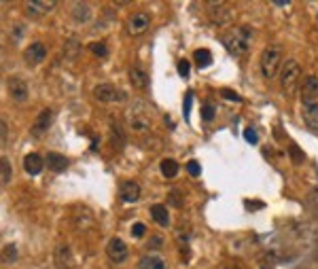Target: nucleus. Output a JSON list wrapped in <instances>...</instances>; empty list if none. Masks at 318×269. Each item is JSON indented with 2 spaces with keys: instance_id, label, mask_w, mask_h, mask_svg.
I'll list each match as a JSON object with an SVG mask.
<instances>
[{
  "instance_id": "obj_1",
  "label": "nucleus",
  "mask_w": 318,
  "mask_h": 269,
  "mask_svg": "<svg viewBox=\"0 0 318 269\" xmlns=\"http://www.w3.org/2000/svg\"><path fill=\"white\" fill-rule=\"evenodd\" d=\"M253 36H255L253 28L242 26V28H234L231 32L223 34V36H221V42H223L225 49H227L231 55H244V53L248 51V47H251Z\"/></svg>"
},
{
  "instance_id": "obj_2",
  "label": "nucleus",
  "mask_w": 318,
  "mask_h": 269,
  "mask_svg": "<svg viewBox=\"0 0 318 269\" xmlns=\"http://www.w3.org/2000/svg\"><path fill=\"white\" fill-rule=\"evenodd\" d=\"M125 119H127V125L132 127L134 132H151V115H149V108L144 104H134L129 106L127 112H125Z\"/></svg>"
},
{
  "instance_id": "obj_3",
  "label": "nucleus",
  "mask_w": 318,
  "mask_h": 269,
  "mask_svg": "<svg viewBox=\"0 0 318 269\" xmlns=\"http://www.w3.org/2000/svg\"><path fill=\"white\" fill-rule=\"evenodd\" d=\"M282 58H284V53L278 45H269L261 53V72L265 79H274L278 75V70L282 66Z\"/></svg>"
},
{
  "instance_id": "obj_4",
  "label": "nucleus",
  "mask_w": 318,
  "mask_h": 269,
  "mask_svg": "<svg viewBox=\"0 0 318 269\" xmlns=\"http://www.w3.org/2000/svg\"><path fill=\"white\" fill-rule=\"evenodd\" d=\"M208 15L216 26H231L236 19V9L229 7L223 0H216V3H208Z\"/></svg>"
},
{
  "instance_id": "obj_5",
  "label": "nucleus",
  "mask_w": 318,
  "mask_h": 269,
  "mask_svg": "<svg viewBox=\"0 0 318 269\" xmlns=\"http://www.w3.org/2000/svg\"><path fill=\"white\" fill-rule=\"evenodd\" d=\"M299 79H301V66L295 62V60H286L282 64V70H280V83H282V89L286 93H293L299 85Z\"/></svg>"
},
{
  "instance_id": "obj_6",
  "label": "nucleus",
  "mask_w": 318,
  "mask_h": 269,
  "mask_svg": "<svg viewBox=\"0 0 318 269\" xmlns=\"http://www.w3.org/2000/svg\"><path fill=\"white\" fill-rule=\"evenodd\" d=\"M106 257H108V261L115 263V265L123 263V261L129 257L127 246H125V242H123L121 237H112L110 242L106 244Z\"/></svg>"
},
{
  "instance_id": "obj_7",
  "label": "nucleus",
  "mask_w": 318,
  "mask_h": 269,
  "mask_svg": "<svg viewBox=\"0 0 318 269\" xmlns=\"http://www.w3.org/2000/svg\"><path fill=\"white\" fill-rule=\"evenodd\" d=\"M301 102L303 106L308 104H318V77L310 75L301 83Z\"/></svg>"
},
{
  "instance_id": "obj_8",
  "label": "nucleus",
  "mask_w": 318,
  "mask_h": 269,
  "mask_svg": "<svg viewBox=\"0 0 318 269\" xmlns=\"http://www.w3.org/2000/svg\"><path fill=\"white\" fill-rule=\"evenodd\" d=\"M51 121H53V112L49 110V108H45V110H40L38 115H36V119H34V123H32V130H30V136L32 138H42L45 136V132L51 127Z\"/></svg>"
},
{
  "instance_id": "obj_9",
  "label": "nucleus",
  "mask_w": 318,
  "mask_h": 269,
  "mask_svg": "<svg viewBox=\"0 0 318 269\" xmlns=\"http://www.w3.org/2000/svg\"><path fill=\"white\" fill-rule=\"evenodd\" d=\"M94 95H96V100L98 102H117V100H123V91H119L115 85L110 83H102V85H98V87L94 89Z\"/></svg>"
},
{
  "instance_id": "obj_10",
  "label": "nucleus",
  "mask_w": 318,
  "mask_h": 269,
  "mask_svg": "<svg viewBox=\"0 0 318 269\" xmlns=\"http://www.w3.org/2000/svg\"><path fill=\"white\" fill-rule=\"evenodd\" d=\"M45 58H47V47L42 45V42H32V45L24 51V60L28 66H38Z\"/></svg>"
},
{
  "instance_id": "obj_11",
  "label": "nucleus",
  "mask_w": 318,
  "mask_h": 269,
  "mask_svg": "<svg viewBox=\"0 0 318 269\" xmlns=\"http://www.w3.org/2000/svg\"><path fill=\"white\" fill-rule=\"evenodd\" d=\"M9 95L15 102H26L28 97V83L19 77H11L9 79Z\"/></svg>"
},
{
  "instance_id": "obj_12",
  "label": "nucleus",
  "mask_w": 318,
  "mask_h": 269,
  "mask_svg": "<svg viewBox=\"0 0 318 269\" xmlns=\"http://www.w3.org/2000/svg\"><path fill=\"white\" fill-rule=\"evenodd\" d=\"M55 259V269H75V259H72V252L68 246H57L53 252Z\"/></svg>"
},
{
  "instance_id": "obj_13",
  "label": "nucleus",
  "mask_w": 318,
  "mask_h": 269,
  "mask_svg": "<svg viewBox=\"0 0 318 269\" xmlns=\"http://www.w3.org/2000/svg\"><path fill=\"white\" fill-rule=\"evenodd\" d=\"M149 23H151L149 13H144V11L134 13L132 19H129V23H127V28H129V34H142L144 30H149Z\"/></svg>"
},
{
  "instance_id": "obj_14",
  "label": "nucleus",
  "mask_w": 318,
  "mask_h": 269,
  "mask_svg": "<svg viewBox=\"0 0 318 269\" xmlns=\"http://www.w3.org/2000/svg\"><path fill=\"white\" fill-rule=\"evenodd\" d=\"M119 195H121V200L125 204H134L140 200V187H138V182L134 180H125L121 182V189H119Z\"/></svg>"
},
{
  "instance_id": "obj_15",
  "label": "nucleus",
  "mask_w": 318,
  "mask_h": 269,
  "mask_svg": "<svg viewBox=\"0 0 318 269\" xmlns=\"http://www.w3.org/2000/svg\"><path fill=\"white\" fill-rule=\"evenodd\" d=\"M42 165H45V161H42V157H40V155H36V153H30V155H26V157H24V167H26V172L30 176L40 174Z\"/></svg>"
},
{
  "instance_id": "obj_16",
  "label": "nucleus",
  "mask_w": 318,
  "mask_h": 269,
  "mask_svg": "<svg viewBox=\"0 0 318 269\" xmlns=\"http://www.w3.org/2000/svg\"><path fill=\"white\" fill-rule=\"evenodd\" d=\"M55 0H32V3H28V15H32V17H38V15H42V13H47V11H51V9H55Z\"/></svg>"
},
{
  "instance_id": "obj_17",
  "label": "nucleus",
  "mask_w": 318,
  "mask_h": 269,
  "mask_svg": "<svg viewBox=\"0 0 318 269\" xmlns=\"http://www.w3.org/2000/svg\"><path fill=\"white\" fill-rule=\"evenodd\" d=\"M129 83L134 85L136 89H147L149 87V75L144 72V70L140 68V66H134L132 70H129Z\"/></svg>"
},
{
  "instance_id": "obj_18",
  "label": "nucleus",
  "mask_w": 318,
  "mask_h": 269,
  "mask_svg": "<svg viewBox=\"0 0 318 269\" xmlns=\"http://www.w3.org/2000/svg\"><path fill=\"white\" fill-rule=\"evenodd\" d=\"M138 269H166V261L159 254H144L138 261Z\"/></svg>"
},
{
  "instance_id": "obj_19",
  "label": "nucleus",
  "mask_w": 318,
  "mask_h": 269,
  "mask_svg": "<svg viewBox=\"0 0 318 269\" xmlns=\"http://www.w3.org/2000/svg\"><path fill=\"white\" fill-rule=\"evenodd\" d=\"M47 167L51 172H64L68 167V159L60 153H47Z\"/></svg>"
},
{
  "instance_id": "obj_20",
  "label": "nucleus",
  "mask_w": 318,
  "mask_h": 269,
  "mask_svg": "<svg viewBox=\"0 0 318 269\" xmlns=\"http://www.w3.org/2000/svg\"><path fill=\"white\" fill-rule=\"evenodd\" d=\"M303 121L312 132H318V104L303 106Z\"/></svg>"
},
{
  "instance_id": "obj_21",
  "label": "nucleus",
  "mask_w": 318,
  "mask_h": 269,
  "mask_svg": "<svg viewBox=\"0 0 318 269\" xmlns=\"http://www.w3.org/2000/svg\"><path fill=\"white\" fill-rule=\"evenodd\" d=\"M151 216H153V221L159 225V227H168V225H170V214H168L166 206H162V204H155L151 208Z\"/></svg>"
},
{
  "instance_id": "obj_22",
  "label": "nucleus",
  "mask_w": 318,
  "mask_h": 269,
  "mask_svg": "<svg viewBox=\"0 0 318 269\" xmlns=\"http://www.w3.org/2000/svg\"><path fill=\"white\" fill-rule=\"evenodd\" d=\"M193 60H195V64H197L199 68H208V66L212 64V53H210L208 49H197V51L193 53Z\"/></svg>"
},
{
  "instance_id": "obj_23",
  "label": "nucleus",
  "mask_w": 318,
  "mask_h": 269,
  "mask_svg": "<svg viewBox=\"0 0 318 269\" xmlns=\"http://www.w3.org/2000/svg\"><path fill=\"white\" fill-rule=\"evenodd\" d=\"M89 15H92V11L85 3H77L75 9H72V17H75V21H87Z\"/></svg>"
},
{
  "instance_id": "obj_24",
  "label": "nucleus",
  "mask_w": 318,
  "mask_h": 269,
  "mask_svg": "<svg viewBox=\"0 0 318 269\" xmlns=\"http://www.w3.org/2000/svg\"><path fill=\"white\" fill-rule=\"evenodd\" d=\"M159 167H162V174L166 178H174L178 174V163L174 159H164L162 163H159Z\"/></svg>"
},
{
  "instance_id": "obj_25",
  "label": "nucleus",
  "mask_w": 318,
  "mask_h": 269,
  "mask_svg": "<svg viewBox=\"0 0 318 269\" xmlns=\"http://www.w3.org/2000/svg\"><path fill=\"white\" fill-rule=\"evenodd\" d=\"M11 182V163L9 159L0 157V185H9Z\"/></svg>"
},
{
  "instance_id": "obj_26",
  "label": "nucleus",
  "mask_w": 318,
  "mask_h": 269,
  "mask_svg": "<svg viewBox=\"0 0 318 269\" xmlns=\"http://www.w3.org/2000/svg\"><path fill=\"white\" fill-rule=\"evenodd\" d=\"M17 259V248H15V244H7L5 248H3V252H0V261L3 263H13Z\"/></svg>"
},
{
  "instance_id": "obj_27",
  "label": "nucleus",
  "mask_w": 318,
  "mask_h": 269,
  "mask_svg": "<svg viewBox=\"0 0 318 269\" xmlns=\"http://www.w3.org/2000/svg\"><path fill=\"white\" fill-rule=\"evenodd\" d=\"M92 51L98 55V58H106V55H108V49H106L104 42H94V45H92Z\"/></svg>"
},
{
  "instance_id": "obj_28",
  "label": "nucleus",
  "mask_w": 318,
  "mask_h": 269,
  "mask_svg": "<svg viewBox=\"0 0 318 269\" xmlns=\"http://www.w3.org/2000/svg\"><path fill=\"white\" fill-rule=\"evenodd\" d=\"M288 153H291V157H293V163H301L303 161V153H301V149L297 144H291Z\"/></svg>"
},
{
  "instance_id": "obj_29",
  "label": "nucleus",
  "mask_w": 318,
  "mask_h": 269,
  "mask_svg": "<svg viewBox=\"0 0 318 269\" xmlns=\"http://www.w3.org/2000/svg\"><path fill=\"white\" fill-rule=\"evenodd\" d=\"M221 95L225 97V100H229V102H242V97L236 91H231V89H221Z\"/></svg>"
},
{
  "instance_id": "obj_30",
  "label": "nucleus",
  "mask_w": 318,
  "mask_h": 269,
  "mask_svg": "<svg viewBox=\"0 0 318 269\" xmlns=\"http://www.w3.org/2000/svg\"><path fill=\"white\" fill-rule=\"evenodd\" d=\"M191 104H193V93L189 91L185 97V121H189V115H191Z\"/></svg>"
},
{
  "instance_id": "obj_31",
  "label": "nucleus",
  "mask_w": 318,
  "mask_h": 269,
  "mask_svg": "<svg viewBox=\"0 0 318 269\" xmlns=\"http://www.w3.org/2000/svg\"><path fill=\"white\" fill-rule=\"evenodd\" d=\"M201 117H204V121H212L214 119V106L204 104V108H201Z\"/></svg>"
},
{
  "instance_id": "obj_32",
  "label": "nucleus",
  "mask_w": 318,
  "mask_h": 269,
  "mask_svg": "<svg viewBox=\"0 0 318 269\" xmlns=\"http://www.w3.org/2000/svg\"><path fill=\"white\" fill-rule=\"evenodd\" d=\"M187 172H189L191 176H199V172H201V167H199V163H197L195 159H191L189 163H187Z\"/></svg>"
},
{
  "instance_id": "obj_33",
  "label": "nucleus",
  "mask_w": 318,
  "mask_h": 269,
  "mask_svg": "<svg viewBox=\"0 0 318 269\" xmlns=\"http://www.w3.org/2000/svg\"><path fill=\"white\" fill-rule=\"evenodd\" d=\"M7 136H9V127H7V123L3 119H0V146L7 142Z\"/></svg>"
},
{
  "instance_id": "obj_34",
  "label": "nucleus",
  "mask_w": 318,
  "mask_h": 269,
  "mask_svg": "<svg viewBox=\"0 0 318 269\" xmlns=\"http://www.w3.org/2000/svg\"><path fill=\"white\" fill-rule=\"evenodd\" d=\"M178 75L180 77H189V62H187V60L178 62Z\"/></svg>"
},
{
  "instance_id": "obj_35",
  "label": "nucleus",
  "mask_w": 318,
  "mask_h": 269,
  "mask_svg": "<svg viewBox=\"0 0 318 269\" xmlns=\"http://www.w3.org/2000/svg\"><path fill=\"white\" fill-rule=\"evenodd\" d=\"M132 233H134V237H142L144 233H147V227H144L142 223H136L134 227H132Z\"/></svg>"
},
{
  "instance_id": "obj_36",
  "label": "nucleus",
  "mask_w": 318,
  "mask_h": 269,
  "mask_svg": "<svg viewBox=\"0 0 318 269\" xmlns=\"http://www.w3.org/2000/svg\"><path fill=\"white\" fill-rule=\"evenodd\" d=\"M244 138H246L248 140V142H253V144H257V134H255V130H251V127H248V130L246 132H244Z\"/></svg>"
},
{
  "instance_id": "obj_37",
  "label": "nucleus",
  "mask_w": 318,
  "mask_h": 269,
  "mask_svg": "<svg viewBox=\"0 0 318 269\" xmlns=\"http://www.w3.org/2000/svg\"><path fill=\"white\" fill-rule=\"evenodd\" d=\"M170 204H172V206H176V208H180V206H183V202L178 200V193H176V191L170 195Z\"/></svg>"
},
{
  "instance_id": "obj_38",
  "label": "nucleus",
  "mask_w": 318,
  "mask_h": 269,
  "mask_svg": "<svg viewBox=\"0 0 318 269\" xmlns=\"http://www.w3.org/2000/svg\"><path fill=\"white\" fill-rule=\"evenodd\" d=\"M221 269H242L238 263H225V265H221Z\"/></svg>"
}]
</instances>
